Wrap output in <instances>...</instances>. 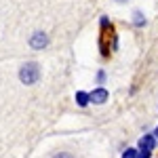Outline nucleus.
I'll use <instances>...</instances> for the list:
<instances>
[{
    "label": "nucleus",
    "mask_w": 158,
    "mask_h": 158,
    "mask_svg": "<svg viewBox=\"0 0 158 158\" xmlns=\"http://www.w3.org/2000/svg\"><path fill=\"white\" fill-rule=\"evenodd\" d=\"M19 78H21V82H25V85L38 82V78H40V68H38V63H25L23 68H21V72H19Z\"/></svg>",
    "instance_id": "nucleus-1"
},
{
    "label": "nucleus",
    "mask_w": 158,
    "mask_h": 158,
    "mask_svg": "<svg viewBox=\"0 0 158 158\" xmlns=\"http://www.w3.org/2000/svg\"><path fill=\"white\" fill-rule=\"evenodd\" d=\"M47 42H49V38H47V34H42V32H36L34 36L30 38L32 49H42V47H47Z\"/></svg>",
    "instance_id": "nucleus-2"
},
{
    "label": "nucleus",
    "mask_w": 158,
    "mask_h": 158,
    "mask_svg": "<svg viewBox=\"0 0 158 158\" xmlns=\"http://www.w3.org/2000/svg\"><path fill=\"white\" fill-rule=\"evenodd\" d=\"M154 146H156V137H154V135H143V137L139 139V148H141V150H148V152H150V150H154Z\"/></svg>",
    "instance_id": "nucleus-3"
},
{
    "label": "nucleus",
    "mask_w": 158,
    "mask_h": 158,
    "mask_svg": "<svg viewBox=\"0 0 158 158\" xmlns=\"http://www.w3.org/2000/svg\"><path fill=\"white\" fill-rule=\"evenodd\" d=\"M106 99H108V91L106 89H97V91L91 93V101H95V103H103Z\"/></svg>",
    "instance_id": "nucleus-4"
},
{
    "label": "nucleus",
    "mask_w": 158,
    "mask_h": 158,
    "mask_svg": "<svg viewBox=\"0 0 158 158\" xmlns=\"http://www.w3.org/2000/svg\"><path fill=\"white\" fill-rule=\"evenodd\" d=\"M89 101H91V95H86V93H82V91H78V93H76V103H78L80 108H85Z\"/></svg>",
    "instance_id": "nucleus-5"
},
{
    "label": "nucleus",
    "mask_w": 158,
    "mask_h": 158,
    "mask_svg": "<svg viewBox=\"0 0 158 158\" xmlns=\"http://www.w3.org/2000/svg\"><path fill=\"white\" fill-rule=\"evenodd\" d=\"M122 158H137V152H135V150H127V152L122 154Z\"/></svg>",
    "instance_id": "nucleus-6"
},
{
    "label": "nucleus",
    "mask_w": 158,
    "mask_h": 158,
    "mask_svg": "<svg viewBox=\"0 0 158 158\" xmlns=\"http://www.w3.org/2000/svg\"><path fill=\"white\" fill-rule=\"evenodd\" d=\"M137 158H150V152H148V150H141V152L137 154Z\"/></svg>",
    "instance_id": "nucleus-7"
},
{
    "label": "nucleus",
    "mask_w": 158,
    "mask_h": 158,
    "mask_svg": "<svg viewBox=\"0 0 158 158\" xmlns=\"http://www.w3.org/2000/svg\"><path fill=\"white\" fill-rule=\"evenodd\" d=\"M55 158H72V156H68V154H59V156H55Z\"/></svg>",
    "instance_id": "nucleus-8"
},
{
    "label": "nucleus",
    "mask_w": 158,
    "mask_h": 158,
    "mask_svg": "<svg viewBox=\"0 0 158 158\" xmlns=\"http://www.w3.org/2000/svg\"><path fill=\"white\" fill-rule=\"evenodd\" d=\"M154 137H156V139H158V129H156V135H154Z\"/></svg>",
    "instance_id": "nucleus-9"
}]
</instances>
